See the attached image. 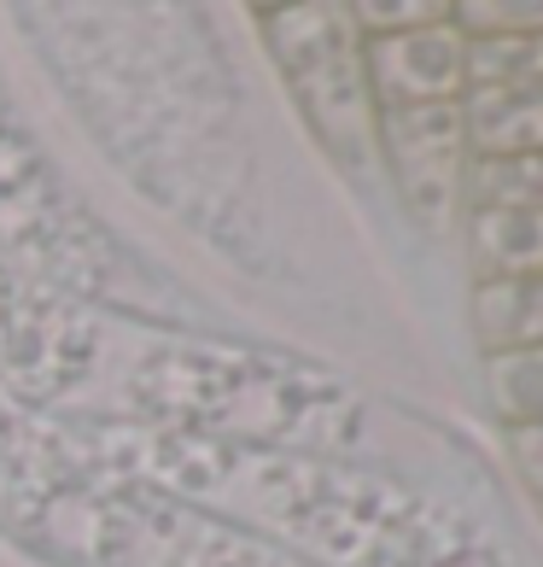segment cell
<instances>
[{
  "label": "cell",
  "instance_id": "ba28073f",
  "mask_svg": "<svg viewBox=\"0 0 543 567\" xmlns=\"http://www.w3.org/2000/svg\"><path fill=\"white\" fill-rule=\"evenodd\" d=\"M485 392L509 427H537L543 422V346L491 351L485 357Z\"/></svg>",
  "mask_w": 543,
  "mask_h": 567
},
{
  "label": "cell",
  "instance_id": "5b68a950",
  "mask_svg": "<svg viewBox=\"0 0 543 567\" xmlns=\"http://www.w3.org/2000/svg\"><path fill=\"white\" fill-rule=\"evenodd\" d=\"M468 251L479 281H526L543 276V212H468Z\"/></svg>",
  "mask_w": 543,
  "mask_h": 567
},
{
  "label": "cell",
  "instance_id": "7a4b0ae2",
  "mask_svg": "<svg viewBox=\"0 0 543 567\" xmlns=\"http://www.w3.org/2000/svg\"><path fill=\"white\" fill-rule=\"evenodd\" d=\"M380 171L398 187L404 212L427 228H450L468 217V117L462 100L445 106H398L380 112Z\"/></svg>",
  "mask_w": 543,
  "mask_h": 567
},
{
  "label": "cell",
  "instance_id": "30bf717a",
  "mask_svg": "<svg viewBox=\"0 0 543 567\" xmlns=\"http://www.w3.org/2000/svg\"><path fill=\"white\" fill-rule=\"evenodd\" d=\"M462 35H537L543 30V0H462L450 7Z\"/></svg>",
  "mask_w": 543,
  "mask_h": 567
},
{
  "label": "cell",
  "instance_id": "9c48e42d",
  "mask_svg": "<svg viewBox=\"0 0 543 567\" xmlns=\"http://www.w3.org/2000/svg\"><path fill=\"white\" fill-rule=\"evenodd\" d=\"M543 212V153L526 158H473L468 171V212Z\"/></svg>",
  "mask_w": 543,
  "mask_h": 567
},
{
  "label": "cell",
  "instance_id": "277c9868",
  "mask_svg": "<svg viewBox=\"0 0 543 567\" xmlns=\"http://www.w3.org/2000/svg\"><path fill=\"white\" fill-rule=\"evenodd\" d=\"M462 117L473 158L543 153V89H468Z\"/></svg>",
  "mask_w": 543,
  "mask_h": 567
},
{
  "label": "cell",
  "instance_id": "8fae6325",
  "mask_svg": "<svg viewBox=\"0 0 543 567\" xmlns=\"http://www.w3.org/2000/svg\"><path fill=\"white\" fill-rule=\"evenodd\" d=\"M363 35H404V30H427L438 18H450V7H438V0H357L351 7Z\"/></svg>",
  "mask_w": 543,
  "mask_h": 567
},
{
  "label": "cell",
  "instance_id": "4fadbf2b",
  "mask_svg": "<svg viewBox=\"0 0 543 567\" xmlns=\"http://www.w3.org/2000/svg\"><path fill=\"white\" fill-rule=\"evenodd\" d=\"M537 509H543V503H537Z\"/></svg>",
  "mask_w": 543,
  "mask_h": 567
},
{
  "label": "cell",
  "instance_id": "6da1fadb",
  "mask_svg": "<svg viewBox=\"0 0 543 567\" xmlns=\"http://www.w3.org/2000/svg\"><path fill=\"white\" fill-rule=\"evenodd\" d=\"M258 24L316 146L351 176L374 171L380 164V106L368 89V41L351 7L345 0L258 7Z\"/></svg>",
  "mask_w": 543,
  "mask_h": 567
},
{
  "label": "cell",
  "instance_id": "8992f818",
  "mask_svg": "<svg viewBox=\"0 0 543 567\" xmlns=\"http://www.w3.org/2000/svg\"><path fill=\"white\" fill-rule=\"evenodd\" d=\"M473 333L479 351L543 346V276L526 281H473Z\"/></svg>",
  "mask_w": 543,
  "mask_h": 567
},
{
  "label": "cell",
  "instance_id": "3957f363",
  "mask_svg": "<svg viewBox=\"0 0 543 567\" xmlns=\"http://www.w3.org/2000/svg\"><path fill=\"white\" fill-rule=\"evenodd\" d=\"M368 41V89L380 112L398 106H445L468 94V35L456 18L404 35H363Z\"/></svg>",
  "mask_w": 543,
  "mask_h": 567
},
{
  "label": "cell",
  "instance_id": "7c38bea8",
  "mask_svg": "<svg viewBox=\"0 0 543 567\" xmlns=\"http://www.w3.org/2000/svg\"><path fill=\"white\" fill-rule=\"evenodd\" d=\"M509 456H514V474L526 480V492L543 503V422L537 427H509Z\"/></svg>",
  "mask_w": 543,
  "mask_h": 567
},
{
  "label": "cell",
  "instance_id": "52a82bcc",
  "mask_svg": "<svg viewBox=\"0 0 543 567\" xmlns=\"http://www.w3.org/2000/svg\"><path fill=\"white\" fill-rule=\"evenodd\" d=\"M468 89H543V30L468 35Z\"/></svg>",
  "mask_w": 543,
  "mask_h": 567
}]
</instances>
